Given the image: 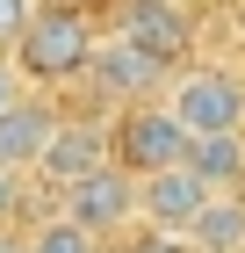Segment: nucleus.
I'll use <instances>...</instances> for the list:
<instances>
[{
	"label": "nucleus",
	"instance_id": "obj_8",
	"mask_svg": "<svg viewBox=\"0 0 245 253\" xmlns=\"http://www.w3.org/2000/svg\"><path fill=\"white\" fill-rule=\"evenodd\" d=\"M58 123H65V109H58V94H29L0 116V167L7 174H29L36 181V167H43V152H51V137H58Z\"/></svg>",
	"mask_w": 245,
	"mask_h": 253
},
{
	"label": "nucleus",
	"instance_id": "obj_9",
	"mask_svg": "<svg viewBox=\"0 0 245 253\" xmlns=\"http://www.w3.org/2000/svg\"><path fill=\"white\" fill-rule=\"evenodd\" d=\"M137 203H144V224H166V232H195V217L216 203L195 167H166V174H144L137 181Z\"/></svg>",
	"mask_w": 245,
	"mask_h": 253
},
{
	"label": "nucleus",
	"instance_id": "obj_14",
	"mask_svg": "<svg viewBox=\"0 0 245 253\" xmlns=\"http://www.w3.org/2000/svg\"><path fill=\"white\" fill-rule=\"evenodd\" d=\"M36 7L43 0H0V58H15V43H22V29L36 22Z\"/></svg>",
	"mask_w": 245,
	"mask_h": 253
},
{
	"label": "nucleus",
	"instance_id": "obj_16",
	"mask_svg": "<svg viewBox=\"0 0 245 253\" xmlns=\"http://www.w3.org/2000/svg\"><path fill=\"white\" fill-rule=\"evenodd\" d=\"M22 94H29V80L15 73V58H0V116H7V109H15Z\"/></svg>",
	"mask_w": 245,
	"mask_h": 253
},
{
	"label": "nucleus",
	"instance_id": "obj_11",
	"mask_svg": "<svg viewBox=\"0 0 245 253\" xmlns=\"http://www.w3.org/2000/svg\"><path fill=\"white\" fill-rule=\"evenodd\" d=\"M22 253H108V239L87 232V224H72V217L51 203V210H43L36 224L22 232Z\"/></svg>",
	"mask_w": 245,
	"mask_h": 253
},
{
	"label": "nucleus",
	"instance_id": "obj_12",
	"mask_svg": "<svg viewBox=\"0 0 245 253\" xmlns=\"http://www.w3.org/2000/svg\"><path fill=\"white\" fill-rule=\"evenodd\" d=\"M195 246L202 253H245V188H231V195H216L202 217H195Z\"/></svg>",
	"mask_w": 245,
	"mask_h": 253
},
{
	"label": "nucleus",
	"instance_id": "obj_13",
	"mask_svg": "<svg viewBox=\"0 0 245 253\" xmlns=\"http://www.w3.org/2000/svg\"><path fill=\"white\" fill-rule=\"evenodd\" d=\"M115 253H202L188 232H166V224H137L130 239H115Z\"/></svg>",
	"mask_w": 245,
	"mask_h": 253
},
{
	"label": "nucleus",
	"instance_id": "obj_2",
	"mask_svg": "<svg viewBox=\"0 0 245 253\" xmlns=\"http://www.w3.org/2000/svg\"><path fill=\"white\" fill-rule=\"evenodd\" d=\"M166 101H173V116L188 123L195 137L245 130V65L238 58H195V65L173 73Z\"/></svg>",
	"mask_w": 245,
	"mask_h": 253
},
{
	"label": "nucleus",
	"instance_id": "obj_10",
	"mask_svg": "<svg viewBox=\"0 0 245 253\" xmlns=\"http://www.w3.org/2000/svg\"><path fill=\"white\" fill-rule=\"evenodd\" d=\"M188 167H195V174H202L216 195L245 188V130H216V137H195Z\"/></svg>",
	"mask_w": 245,
	"mask_h": 253
},
{
	"label": "nucleus",
	"instance_id": "obj_3",
	"mask_svg": "<svg viewBox=\"0 0 245 253\" xmlns=\"http://www.w3.org/2000/svg\"><path fill=\"white\" fill-rule=\"evenodd\" d=\"M108 29L130 37L137 51H151L166 73L202 58V15L188 0H108Z\"/></svg>",
	"mask_w": 245,
	"mask_h": 253
},
{
	"label": "nucleus",
	"instance_id": "obj_6",
	"mask_svg": "<svg viewBox=\"0 0 245 253\" xmlns=\"http://www.w3.org/2000/svg\"><path fill=\"white\" fill-rule=\"evenodd\" d=\"M87 87H94V101H108V116H115V109H130V101H159L173 87V73L151 58V51H137L130 37L101 29V51H94V65H87Z\"/></svg>",
	"mask_w": 245,
	"mask_h": 253
},
{
	"label": "nucleus",
	"instance_id": "obj_4",
	"mask_svg": "<svg viewBox=\"0 0 245 253\" xmlns=\"http://www.w3.org/2000/svg\"><path fill=\"white\" fill-rule=\"evenodd\" d=\"M195 152V130L173 116V101H130L115 109V167H130L137 181L144 174H166V167H188Z\"/></svg>",
	"mask_w": 245,
	"mask_h": 253
},
{
	"label": "nucleus",
	"instance_id": "obj_1",
	"mask_svg": "<svg viewBox=\"0 0 245 253\" xmlns=\"http://www.w3.org/2000/svg\"><path fill=\"white\" fill-rule=\"evenodd\" d=\"M94 51H101V15H94V7L43 0L36 22H29V29H22V43H15V73L29 80L36 94H58V87L87 80Z\"/></svg>",
	"mask_w": 245,
	"mask_h": 253
},
{
	"label": "nucleus",
	"instance_id": "obj_17",
	"mask_svg": "<svg viewBox=\"0 0 245 253\" xmlns=\"http://www.w3.org/2000/svg\"><path fill=\"white\" fill-rule=\"evenodd\" d=\"M188 7H195V0H188Z\"/></svg>",
	"mask_w": 245,
	"mask_h": 253
},
{
	"label": "nucleus",
	"instance_id": "obj_7",
	"mask_svg": "<svg viewBox=\"0 0 245 253\" xmlns=\"http://www.w3.org/2000/svg\"><path fill=\"white\" fill-rule=\"evenodd\" d=\"M108 159H115V116H101V109H87V116H72V109H65V123H58V137H51V152H43L36 181H43L51 195H65L72 181L101 174Z\"/></svg>",
	"mask_w": 245,
	"mask_h": 253
},
{
	"label": "nucleus",
	"instance_id": "obj_15",
	"mask_svg": "<svg viewBox=\"0 0 245 253\" xmlns=\"http://www.w3.org/2000/svg\"><path fill=\"white\" fill-rule=\"evenodd\" d=\"M22 210H29V174H7L0 167V239L22 224Z\"/></svg>",
	"mask_w": 245,
	"mask_h": 253
},
{
	"label": "nucleus",
	"instance_id": "obj_5",
	"mask_svg": "<svg viewBox=\"0 0 245 253\" xmlns=\"http://www.w3.org/2000/svg\"><path fill=\"white\" fill-rule=\"evenodd\" d=\"M58 210L72 217V224H87V232H101L115 246V239H130L137 224H144V203H137V174L130 167H101V174H87V181H72V188L58 195Z\"/></svg>",
	"mask_w": 245,
	"mask_h": 253
}]
</instances>
